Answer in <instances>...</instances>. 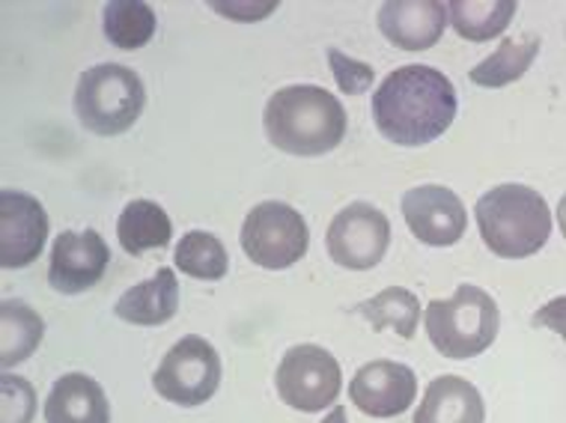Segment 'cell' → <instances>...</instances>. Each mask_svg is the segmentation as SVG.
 Instances as JSON below:
<instances>
[{
    "label": "cell",
    "instance_id": "1",
    "mask_svg": "<svg viewBox=\"0 0 566 423\" xmlns=\"http://www.w3.org/2000/svg\"><path fill=\"white\" fill-rule=\"evenodd\" d=\"M457 87L436 66H400L373 93V119L400 147H423L441 138L457 119Z\"/></svg>",
    "mask_w": 566,
    "mask_h": 423
},
{
    "label": "cell",
    "instance_id": "2",
    "mask_svg": "<svg viewBox=\"0 0 566 423\" xmlns=\"http://www.w3.org/2000/svg\"><path fill=\"white\" fill-rule=\"evenodd\" d=\"M265 138L290 156H325L346 138L340 99L316 84H293L272 93L263 110Z\"/></svg>",
    "mask_w": 566,
    "mask_h": 423
},
{
    "label": "cell",
    "instance_id": "3",
    "mask_svg": "<svg viewBox=\"0 0 566 423\" xmlns=\"http://www.w3.org/2000/svg\"><path fill=\"white\" fill-rule=\"evenodd\" d=\"M474 218L486 247L501 260L534 256L552 236V212L543 194L516 182L486 191Z\"/></svg>",
    "mask_w": 566,
    "mask_h": 423
},
{
    "label": "cell",
    "instance_id": "4",
    "mask_svg": "<svg viewBox=\"0 0 566 423\" xmlns=\"http://www.w3.org/2000/svg\"><path fill=\"white\" fill-rule=\"evenodd\" d=\"M427 335L444 358L465 361L486 352L499 337L501 314L495 298L480 286L462 284L453 298H436L423 314Z\"/></svg>",
    "mask_w": 566,
    "mask_h": 423
},
{
    "label": "cell",
    "instance_id": "5",
    "mask_svg": "<svg viewBox=\"0 0 566 423\" xmlns=\"http://www.w3.org/2000/svg\"><path fill=\"white\" fill-rule=\"evenodd\" d=\"M144 81L135 70L119 63H98L81 75L75 87V117L98 138H114L128 131L144 114Z\"/></svg>",
    "mask_w": 566,
    "mask_h": 423
},
{
    "label": "cell",
    "instance_id": "6",
    "mask_svg": "<svg viewBox=\"0 0 566 423\" xmlns=\"http://www.w3.org/2000/svg\"><path fill=\"white\" fill-rule=\"evenodd\" d=\"M311 245V233L304 224L302 212H295L290 203L281 200H265L256 203L242 224V251L256 266L281 268L295 266L298 260H304Z\"/></svg>",
    "mask_w": 566,
    "mask_h": 423
},
{
    "label": "cell",
    "instance_id": "7",
    "mask_svg": "<svg viewBox=\"0 0 566 423\" xmlns=\"http://www.w3.org/2000/svg\"><path fill=\"white\" fill-rule=\"evenodd\" d=\"M218 384H221V358L216 346L197 335L176 340L153 376L156 394L186 409L209 403Z\"/></svg>",
    "mask_w": 566,
    "mask_h": 423
},
{
    "label": "cell",
    "instance_id": "8",
    "mask_svg": "<svg viewBox=\"0 0 566 423\" xmlns=\"http://www.w3.org/2000/svg\"><path fill=\"white\" fill-rule=\"evenodd\" d=\"M340 364L328 349L313 343H298L281 358L274 384L277 396L295 412H325L337 403L340 394Z\"/></svg>",
    "mask_w": 566,
    "mask_h": 423
},
{
    "label": "cell",
    "instance_id": "9",
    "mask_svg": "<svg viewBox=\"0 0 566 423\" xmlns=\"http://www.w3.org/2000/svg\"><path fill=\"white\" fill-rule=\"evenodd\" d=\"M388 245H391V224L385 212L370 203H352L337 212L325 236L328 256L337 266L352 268V272L379 266Z\"/></svg>",
    "mask_w": 566,
    "mask_h": 423
},
{
    "label": "cell",
    "instance_id": "10",
    "mask_svg": "<svg viewBox=\"0 0 566 423\" xmlns=\"http://www.w3.org/2000/svg\"><path fill=\"white\" fill-rule=\"evenodd\" d=\"M49 212L24 191H0V266L28 268L36 263L49 239Z\"/></svg>",
    "mask_w": 566,
    "mask_h": 423
},
{
    "label": "cell",
    "instance_id": "11",
    "mask_svg": "<svg viewBox=\"0 0 566 423\" xmlns=\"http://www.w3.org/2000/svg\"><path fill=\"white\" fill-rule=\"evenodd\" d=\"M402 218L423 245L450 247L469 230L462 200L444 186H418L402 194Z\"/></svg>",
    "mask_w": 566,
    "mask_h": 423
},
{
    "label": "cell",
    "instance_id": "12",
    "mask_svg": "<svg viewBox=\"0 0 566 423\" xmlns=\"http://www.w3.org/2000/svg\"><path fill=\"white\" fill-rule=\"evenodd\" d=\"M108 245H105V239L98 236L96 230H84V233L63 230L54 239V247H51V289H57L63 296L87 293L108 272Z\"/></svg>",
    "mask_w": 566,
    "mask_h": 423
},
{
    "label": "cell",
    "instance_id": "13",
    "mask_svg": "<svg viewBox=\"0 0 566 423\" xmlns=\"http://www.w3.org/2000/svg\"><path fill=\"white\" fill-rule=\"evenodd\" d=\"M418 376L400 361H370L349 384V400L355 409L370 417H397L415 403Z\"/></svg>",
    "mask_w": 566,
    "mask_h": 423
},
{
    "label": "cell",
    "instance_id": "14",
    "mask_svg": "<svg viewBox=\"0 0 566 423\" xmlns=\"http://www.w3.org/2000/svg\"><path fill=\"white\" fill-rule=\"evenodd\" d=\"M448 28V3L441 0H388L379 10L385 40L402 51H427Z\"/></svg>",
    "mask_w": 566,
    "mask_h": 423
},
{
    "label": "cell",
    "instance_id": "15",
    "mask_svg": "<svg viewBox=\"0 0 566 423\" xmlns=\"http://www.w3.org/2000/svg\"><path fill=\"white\" fill-rule=\"evenodd\" d=\"M49 423H111L108 396L87 373L60 376L45 400Z\"/></svg>",
    "mask_w": 566,
    "mask_h": 423
},
{
    "label": "cell",
    "instance_id": "16",
    "mask_svg": "<svg viewBox=\"0 0 566 423\" xmlns=\"http://www.w3.org/2000/svg\"><path fill=\"white\" fill-rule=\"evenodd\" d=\"M486 405L469 379L462 376H439L432 379L423 403L415 412V423H483Z\"/></svg>",
    "mask_w": 566,
    "mask_h": 423
},
{
    "label": "cell",
    "instance_id": "17",
    "mask_svg": "<svg viewBox=\"0 0 566 423\" xmlns=\"http://www.w3.org/2000/svg\"><path fill=\"white\" fill-rule=\"evenodd\" d=\"M179 310V281L174 268H158L144 284L132 286L119 296L114 314L132 325H165Z\"/></svg>",
    "mask_w": 566,
    "mask_h": 423
},
{
    "label": "cell",
    "instance_id": "18",
    "mask_svg": "<svg viewBox=\"0 0 566 423\" xmlns=\"http://www.w3.org/2000/svg\"><path fill=\"white\" fill-rule=\"evenodd\" d=\"M117 236L123 251L132 256H140L153 247L170 245L174 224L158 203L153 200H132L117 221Z\"/></svg>",
    "mask_w": 566,
    "mask_h": 423
},
{
    "label": "cell",
    "instance_id": "19",
    "mask_svg": "<svg viewBox=\"0 0 566 423\" xmlns=\"http://www.w3.org/2000/svg\"><path fill=\"white\" fill-rule=\"evenodd\" d=\"M516 0H450V24L462 40L489 42L501 36L516 15Z\"/></svg>",
    "mask_w": 566,
    "mask_h": 423
},
{
    "label": "cell",
    "instance_id": "20",
    "mask_svg": "<svg viewBox=\"0 0 566 423\" xmlns=\"http://www.w3.org/2000/svg\"><path fill=\"white\" fill-rule=\"evenodd\" d=\"M0 328H3V340H0V364L15 367L21 361H28L30 355L36 352V346L42 343L45 335V322L42 316L24 302L7 298L0 305Z\"/></svg>",
    "mask_w": 566,
    "mask_h": 423
},
{
    "label": "cell",
    "instance_id": "21",
    "mask_svg": "<svg viewBox=\"0 0 566 423\" xmlns=\"http://www.w3.org/2000/svg\"><path fill=\"white\" fill-rule=\"evenodd\" d=\"M539 54V36L527 33L522 40H504L495 49V54H489L483 63H478L474 70L469 72L471 84L486 89L507 87L513 81H518L531 70V63L537 60Z\"/></svg>",
    "mask_w": 566,
    "mask_h": 423
},
{
    "label": "cell",
    "instance_id": "22",
    "mask_svg": "<svg viewBox=\"0 0 566 423\" xmlns=\"http://www.w3.org/2000/svg\"><path fill=\"white\" fill-rule=\"evenodd\" d=\"M355 314L364 316L367 322L381 331V328H394L402 340H411L418 331L420 322V302L415 293L402 289V286H388L379 296L367 298L358 307H352Z\"/></svg>",
    "mask_w": 566,
    "mask_h": 423
},
{
    "label": "cell",
    "instance_id": "23",
    "mask_svg": "<svg viewBox=\"0 0 566 423\" xmlns=\"http://www.w3.org/2000/svg\"><path fill=\"white\" fill-rule=\"evenodd\" d=\"M102 24L117 49H144L156 36V10L144 0H111L102 10Z\"/></svg>",
    "mask_w": 566,
    "mask_h": 423
},
{
    "label": "cell",
    "instance_id": "24",
    "mask_svg": "<svg viewBox=\"0 0 566 423\" xmlns=\"http://www.w3.org/2000/svg\"><path fill=\"white\" fill-rule=\"evenodd\" d=\"M174 260L179 272H186L188 277H197V281H221L230 266L221 239L206 230H191L179 239Z\"/></svg>",
    "mask_w": 566,
    "mask_h": 423
},
{
    "label": "cell",
    "instance_id": "25",
    "mask_svg": "<svg viewBox=\"0 0 566 423\" xmlns=\"http://www.w3.org/2000/svg\"><path fill=\"white\" fill-rule=\"evenodd\" d=\"M3 391V421L0 423H30L36 414V391L33 384L19 379V376H3L0 382Z\"/></svg>",
    "mask_w": 566,
    "mask_h": 423
},
{
    "label": "cell",
    "instance_id": "26",
    "mask_svg": "<svg viewBox=\"0 0 566 423\" xmlns=\"http://www.w3.org/2000/svg\"><path fill=\"white\" fill-rule=\"evenodd\" d=\"M328 63H332L334 81H337V87L343 93H349V96H358V93H367L373 87V70L361 60L349 57V54H343L340 49H328Z\"/></svg>",
    "mask_w": 566,
    "mask_h": 423
},
{
    "label": "cell",
    "instance_id": "27",
    "mask_svg": "<svg viewBox=\"0 0 566 423\" xmlns=\"http://www.w3.org/2000/svg\"><path fill=\"white\" fill-rule=\"evenodd\" d=\"M531 322L537 325V328H548V331H555L566 340V296L552 298L548 305H543L537 314L531 316Z\"/></svg>",
    "mask_w": 566,
    "mask_h": 423
},
{
    "label": "cell",
    "instance_id": "28",
    "mask_svg": "<svg viewBox=\"0 0 566 423\" xmlns=\"http://www.w3.org/2000/svg\"><path fill=\"white\" fill-rule=\"evenodd\" d=\"M218 12H224L230 19H239V21H256L274 12V3H263V7H256V3H233V7H224V3H216Z\"/></svg>",
    "mask_w": 566,
    "mask_h": 423
},
{
    "label": "cell",
    "instance_id": "29",
    "mask_svg": "<svg viewBox=\"0 0 566 423\" xmlns=\"http://www.w3.org/2000/svg\"><path fill=\"white\" fill-rule=\"evenodd\" d=\"M323 423H349V421H346V409H343V405H334Z\"/></svg>",
    "mask_w": 566,
    "mask_h": 423
},
{
    "label": "cell",
    "instance_id": "30",
    "mask_svg": "<svg viewBox=\"0 0 566 423\" xmlns=\"http://www.w3.org/2000/svg\"><path fill=\"white\" fill-rule=\"evenodd\" d=\"M557 221H560V230H564L566 236V194L560 198V203H557Z\"/></svg>",
    "mask_w": 566,
    "mask_h": 423
}]
</instances>
